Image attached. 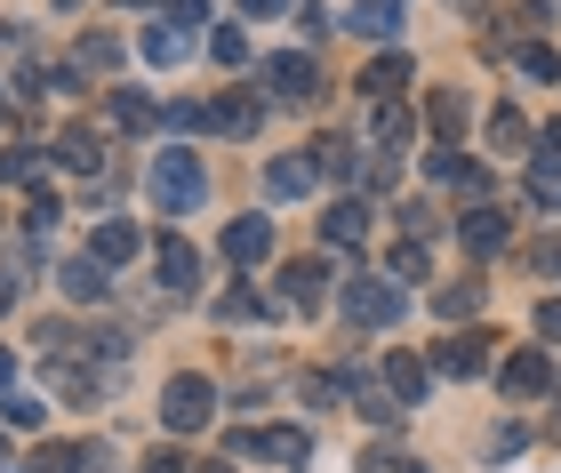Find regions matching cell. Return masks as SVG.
Wrapping results in <instances>:
<instances>
[{
	"mask_svg": "<svg viewBox=\"0 0 561 473\" xmlns=\"http://www.w3.org/2000/svg\"><path fill=\"white\" fill-rule=\"evenodd\" d=\"M145 185H152V201H161L169 217H185V209L209 201V169H201L193 145H161V153H152V169H145Z\"/></svg>",
	"mask_w": 561,
	"mask_h": 473,
	"instance_id": "obj_1",
	"label": "cell"
},
{
	"mask_svg": "<svg viewBox=\"0 0 561 473\" xmlns=\"http://www.w3.org/2000/svg\"><path fill=\"white\" fill-rule=\"evenodd\" d=\"M337 313L353 321V330H393L401 321V281H386V273H345Z\"/></svg>",
	"mask_w": 561,
	"mask_h": 473,
	"instance_id": "obj_2",
	"label": "cell"
},
{
	"mask_svg": "<svg viewBox=\"0 0 561 473\" xmlns=\"http://www.w3.org/2000/svg\"><path fill=\"white\" fill-rule=\"evenodd\" d=\"M217 417V385L209 378H169V393H161V426L169 434H201Z\"/></svg>",
	"mask_w": 561,
	"mask_h": 473,
	"instance_id": "obj_3",
	"label": "cell"
},
{
	"mask_svg": "<svg viewBox=\"0 0 561 473\" xmlns=\"http://www.w3.org/2000/svg\"><path fill=\"white\" fill-rule=\"evenodd\" d=\"M201 129H217V137H257V129H265V96H257V89H225L217 105H201Z\"/></svg>",
	"mask_w": 561,
	"mask_h": 473,
	"instance_id": "obj_4",
	"label": "cell"
},
{
	"mask_svg": "<svg viewBox=\"0 0 561 473\" xmlns=\"http://www.w3.org/2000/svg\"><path fill=\"white\" fill-rule=\"evenodd\" d=\"M233 450H249V458H273V465H305L313 458V434L305 426H249Z\"/></svg>",
	"mask_w": 561,
	"mask_h": 473,
	"instance_id": "obj_5",
	"label": "cell"
},
{
	"mask_svg": "<svg viewBox=\"0 0 561 473\" xmlns=\"http://www.w3.org/2000/svg\"><path fill=\"white\" fill-rule=\"evenodd\" d=\"M265 81H273V105H313L321 72H313V57H297V48H280V57H265Z\"/></svg>",
	"mask_w": 561,
	"mask_h": 473,
	"instance_id": "obj_6",
	"label": "cell"
},
{
	"mask_svg": "<svg viewBox=\"0 0 561 473\" xmlns=\"http://www.w3.org/2000/svg\"><path fill=\"white\" fill-rule=\"evenodd\" d=\"M321 185V153H280L265 161V201H305Z\"/></svg>",
	"mask_w": 561,
	"mask_h": 473,
	"instance_id": "obj_7",
	"label": "cell"
},
{
	"mask_svg": "<svg viewBox=\"0 0 561 473\" xmlns=\"http://www.w3.org/2000/svg\"><path fill=\"white\" fill-rule=\"evenodd\" d=\"M529 201H538V209H561V129L529 137Z\"/></svg>",
	"mask_w": 561,
	"mask_h": 473,
	"instance_id": "obj_8",
	"label": "cell"
},
{
	"mask_svg": "<svg viewBox=\"0 0 561 473\" xmlns=\"http://www.w3.org/2000/svg\"><path fill=\"white\" fill-rule=\"evenodd\" d=\"M457 241H466L473 257H490V249L514 241V209H466V217H457Z\"/></svg>",
	"mask_w": 561,
	"mask_h": 473,
	"instance_id": "obj_9",
	"label": "cell"
},
{
	"mask_svg": "<svg viewBox=\"0 0 561 473\" xmlns=\"http://www.w3.org/2000/svg\"><path fill=\"white\" fill-rule=\"evenodd\" d=\"M152 265H161V289H201V257H193V241H176V233H161L152 241Z\"/></svg>",
	"mask_w": 561,
	"mask_h": 473,
	"instance_id": "obj_10",
	"label": "cell"
},
{
	"mask_svg": "<svg viewBox=\"0 0 561 473\" xmlns=\"http://www.w3.org/2000/svg\"><path fill=\"white\" fill-rule=\"evenodd\" d=\"M225 257L233 265H265L273 257V217H233V226H225Z\"/></svg>",
	"mask_w": 561,
	"mask_h": 473,
	"instance_id": "obj_11",
	"label": "cell"
},
{
	"mask_svg": "<svg viewBox=\"0 0 561 473\" xmlns=\"http://www.w3.org/2000/svg\"><path fill=\"white\" fill-rule=\"evenodd\" d=\"M280 297H289L297 313H313L321 297H329V265H321V257H297V265H280Z\"/></svg>",
	"mask_w": 561,
	"mask_h": 473,
	"instance_id": "obj_12",
	"label": "cell"
},
{
	"mask_svg": "<svg viewBox=\"0 0 561 473\" xmlns=\"http://www.w3.org/2000/svg\"><path fill=\"white\" fill-rule=\"evenodd\" d=\"M433 369H442V378H481V369H490V345L481 337H442L433 345Z\"/></svg>",
	"mask_w": 561,
	"mask_h": 473,
	"instance_id": "obj_13",
	"label": "cell"
},
{
	"mask_svg": "<svg viewBox=\"0 0 561 473\" xmlns=\"http://www.w3.org/2000/svg\"><path fill=\"white\" fill-rule=\"evenodd\" d=\"M321 241H329V249H362V241H369V209H362V201L321 209Z\"/></svg>",
	"mask_w": 561,
	"mask_h": 473,
	"instance_id": "obj_14",
	"label": "cell"
},
{
	"mask_svg": "<svg viewBox=\"0 0 561 473\" xmlns=\"http://www.w3.org/2000/svg\"><path fill=\"white\" fill-rule=\"evenodd\" d=\"M57 289L81 297V305H96V297H105V257H65L57 265Z\"/></svg>",
	"mask_w": 561,
	"mask_h": 473,
	"instance_id": "obj_15",
	"label": "cell"
},
{
	"mask_svg": "<svg viewBox=\"0 0 561 473\" xmlns=\"http://www.w3.org/2000/svg\"><path fill=\"white\" fill-rule=\"evenodd\" d=\"M497 385L514 393V402H529V393H546V385H553V369H546V354H514V361L497 369Z\"/></svg>",
	"mask_w": 561,
	"mask_h": 473,
	"instance_id": "obj_16",
	"label": "cell"
},
{
	"mask_svg": "<svg viewBox=\"0 0 561 473\" xmlns=\"http://www.w3.org/2000/svg\"><path fill=\"white\" fill-rule=\"evenodd\" d=\"M425 120H433V137H466V120H473L466 89H433L425 96Z\"/></svg>",
	"mask_w": 561,
	"mask_h": 473,
	"instance_id": "obj_17",
	"label": "cell"
},
{
	"mask_svg": "<svg viewBox=\"0 0 561 473\" xmlns=\"http://www.w3.org/2000/svg\"><path fill=\"white\" fill-rule=\"evenodd\" d=\"M48 161H57V169H72V177H89V169L105 161V145H96L89 129H65L57 145H48Z\"/></svg>",
	"mask_w": 561,
	"mask_h": 473,
	"instance_id": "obj_18",
	"label": "cell"
},
{
	"mask_svg": "<svg viewBox=\"0 0 561 473\" xmlns=\"http://www.w3.org/2000/svg\"><path fill=\"white\" fill-rule=\"evenodd\" d=\"M425 177H433V185H457V193H481V185H490V177H481V161H457L449 145H442V153H425Z\"/></svg>",
	"mask_w": 561,
	"mask_h": 473,
	"instance_id": "obj_19",
	"label": "cell"
},
{
	"mask_svg": "<svg viewBox=\"0 0 561 473\" xmlns=\"http://www.w3.org/2000/svg\"><path fill=\"white\" fill-rule=\"evenodd\" d=\"M386 393H393L401 409L425 402V361H417V354H386Z\"/></svg>",
	"mask_w": 561,
	"mask_h": 473,
	"instance_id": "obj_20",
	"label": "cell"
},
{
	"mask_svg": "<svg viewBox=\"0 0 561 473\" xmlns=\"http://www.w3.org/2000/svg\"><path fill=\"white\" fill-rule=\"evenodd\" d=\"M410 81H417V65H410V57H401V48H393V57H377V65L362 72V89H369V96H401V89H410Z\"/></svg>",
	"mask_w": 561,
	"mask_h": 473,
	"instance_id": "obj_21",
	"label": "cell"
},
{
	"mask_svg": "<svg viewBox=\"0 0 561 473\" xmlns=\"http://www.w3.org/2000/svg\"><path fill=\"white\" fill-rule=\"evenodd\" d=\"M401 16H410V0H353V24H362V33H401Z\"/></svg>",
	"mask_w": 561,
	"mask_h": 473,
	"instance_id": "obj_22",
	"label": "cell"
},
{
	"mask_svg": "<svg viewBox=\"0 0 561 473\" xmlns=\"http://www.w3.org/2000/svg\"><path fill=\"white\" fill-rule=\"evenodd\" d=\"M377 145H386V153H401V145H410V105H401V96H377Z\"/></svg>",
	"mask_w": 561,
	"mask_h": 473,
	"instance_id": "obj_23",
	"label": "cell"
},
{
	"mask_svg": "<svg viewBox=\"0 0 561 473\" xmlns=\"http://www.w3.org/2000/svg\"><path fill=\"white\" fill-rule=\"evenodd\" d=\"M89 257H105V265H129V257H137V226H121V217H113V226H96Z\"/></svg>",
	"mask_w": 561,
	"mask_h": 473,
	"instance_id": "obj_24",
	"label": "cell"
},
{
	"mask_svg": "<svg viewBox=\"0 0 561 473\" xmlns=\"http://www.w3.org/2000/svg\"><path fill=\"white\" fill-rule=\"evenodd\" d=\"M145 65H176V57H185V24H145Z\"/></svg>",
	"mask_w": 561,
	"mask_h": 473,
	"instance_id": "obj_25",
	"label": "cell"
},
{
	"mask_svg": "<svg viewBox=\"0 0 561 473\" xmlns=\"http://www.w3.org/2000/svg\"><path fill=\"white\" fill-rule=\"evenodd\" d=\"M113 65H121V41H105V33H89L72 48V72H113Z\"/></svg>",
	"mask_w": 561,
	"mask_h": 473,
	"instance_id": "obj_26",
	"label": "cell"
},
{
	"mask_svg": "<svg viewBox=\"0 0 561 473\" xmlns=\"http://www.w3.org/2000/svg\"><path fill=\"white\" fill-rule=\"evenodd\" d=\"M490 145H497V153H529V129H522V113H514V105H497V113H490Z\"/></svg>",
	"mask_w": 561,
	"mask_h": 473,
	"instance_id": "obj_27",
	"label": "cell"
},
{
	"mask_svg": "<svg viewBox=\"0 0 561 473\" xmlns=\"http://www.w3.org/2000/svg\"><path fill=\"white\" fill-rule=\"evenodd\" d=\"M313 153H321V177H353V169H362V153H353V137H321Z\"/></svg>",
	"mask_w": 561,
	"mask_h": 473,
	"instance_id": "obj_28",
	"label": "cell"
},
{
	"mask_svg": "<svg viewBox=\"0 0 561 473\" xmlns=\"http://www.w3.org/2000/svg\"><path fill=\"white\" fill-rule=\"evenodd\" d=\"M48 385H57V393H72V402H89V393H96V378H89L81 361H65V354L48 361Z\"/></svg>",
	"mask_w": 561,
	"mask_h": 473,
	"instance_id": "obj_29",
	"label": "cell"
},
{
	"mask_svg": "<svg viewBox=\"0 0 561 473\" xmlns=\"http://www.w3.org/2000/svg\"><path fill=\"white\" fill-rule=\"evenodd\" d=\"M113 120H121V129H152V96H137V89H113Z\"/></svg>",
	"mask_w": 561,
	"mask_h": 473,
	"instance_id": "obj_30",
	"label": "cell"
},
{
	"mask_svg": "<svg viewBox=\"0 0 561 473\" xmlns=\"http://www.w3.org/2000/svg\"><path fill=\"white\" fill-rule=\"evenodd\" d=\"M209 57H217V65H249V33H241V24H217V33H209Z\"/></svg>",
	"mask_w": 561,
	"mask_h": 473,
	"instance_id": "obj_31",
	"label": "cell"
},
{
	"mask_svg": "<svg viewBox=\"0 0 561 473\" xmlns=\"http://www.w3.org/2000/svg\"><path fill=\"white\" fill-rule=\"evenodd\" d=\"M33 473H89V458L65 450V441H48V450H33Z\"/></svg>",
	"mask_w": 561,
	"mask_h": 473,
	"instance_id": "obj_32",
	"label": "cell"
},
{
	"mask_svg": "<svg viewBox=\"0 0 561 473\" xmlns=\"http://www.w3.org/2000/svg\"><path fill=\"white\" fill-rule=\"evenodd\" d=\"M433 305L457 321V313H473V305H481V289H473V281H449V289H433Z\"/></svg>",
	"mask_w": 561,
	"mask_h": 473,
	"instance_id": "obj_33",
	"label": "cell"
},
{
	"mask_svg": "<svg viewBox=\"0 0 561 473\" xmlns=\"http://www.w3.org/2000/svg\"><path fill=\"white\" fill-rule=\"evenodd\" d=\"M522 72H529V81H553V72H561V57H553L546 41H529V48H522Z\"/></svg>",
	"mask_w": 561,
	"mask_h": 473,
	"instance_id": "obj_34",
	"label": "cell"
},
{
	"mask_svg": "<svg viewBox=\"0 0 561 473\" xmlns=\"http://www.w3.org/2000/svg\"><path fill=\"white\" fill-rule=\"evenodd\" d=\"M425 265H433V257H425V241H401V249H393V281H417Z\"/></svg>",
	"mask_w": 561,
	"mask_h": 473,
	"instance_id": "obj_35",
	"label": "cell"
},
{
	"mask_svg": "<svg viewBox=\"0 0 561 473\" xmlns=\"http://www.w3.org/2000/svg\"><path fill=\"white\" fill-rule=\"evenodd\" d=\"M529 265H538V273H553V281H561V233H546V241H529Z\"/></svg>",
	"mask_w": 561,
	"mask_h": 473,
	"instance_id": "obj_36",
	"label": "cell"
},
{
	"mask_svg": "<svg viewBox=\"0 0 561 473\" xmlns=\"http://www.w3.org/2000/svg\"><path fill=\"white\" fill-rule=\"evenodd\" d=\"M0 426H41V402H16V393H0Z\"/></svg>",
	"mask_w": 561,
	"mask_h": 473,
	"instance_id": "obj_37",
	"label": "cell"
},
{
	"mask_svg": "<svg viewBox=\"0 0 561 473\" xmlns=\"http://www.w3.org/2000/svg\"><path fill=\"white\" fill-rule=\"evenodd\" d=\"M225 313H233V321H257V313H265V297H257V289H249V281H241L233 297H225Z\"/></svg>",
	"mask_w": 561,
	"mask_h": 473,
	"instance_id": "obj_38",
	"label": "cell"
},
{
	"mask_svg": "<svg viewBox=\"0 0 561 473\" xmlns=\"http://www.w3.org/2000/svg\"><path fill=\"white\" fill-rule=\"evenodd\" d=\"M161 9H169L176 24H201V16H209V0H161Z\"/></svg>",
	"mask_w": 561,
	"mask_h": 473,
	"instance_id": "obj_39",
	"label": "cell"
},
{
	"mask_svg": "<svg viewBox=\"0 0 561 473\" xmlns=\"http://www.w3.org/2000/svg\"><path fill=\"white\" fill-rule=\"evenodd\" d=\"M145 473H193V465L176 458V450H152V458H145Z\"/></svg>",
	"mask_w": 561,
	"mask_h": 473,
	"instance_id": "obj_40",
	"label": "cell"
},
{
	"mask_svg": "<svg viewBox=\"0 0 561 473\" xmlns=\"http://www.w3.org/2000/svg\"><path fill=\"white\" fill-rule=\"evenodd\" d=\"M538 337H561V297H546V305H538Z\"/></svg>",
	"mask_w": 561,
	"mask_h": 473,
	"instance_id": "obj_41",
	"label": "cell"
},
{
	"mask_svg": "<svg viewBox=\"0 0 561 473\" xmlns=\"http://www.w3.org/2000/svg\"><path fill=\"white\" fill-rule=\"evenodd\" d=\"M241 9H249V16H280L289 0H241Z\"/></svg>",
	"mask_w": 561,
	"mask_h": 473,
	"instance_id": "obj_42",
	"label": "cell"
},
{
	"mask_svg": "<svg viewBox=\"0 0 561 473\" xmlns=\"http://www.w3.org/2000/svg\"><path fill=\"white\" fill-rule=\"evenodd\" d=\"M16 385V361H9V345H0V393H9Z\"/></svg>",
	"mask_w": 561,
	"mask_h": 473,
	"instance_id": "obj_43",
	"label": "cell"
},
{
	"mask_svg": "<svg viewBox=\"0 0 561 473\" xmlns=\"http://www.w3.org/2000/svg\"><path fill=\"white\" fill-rule=\"evenodd\" d=\"M16 305V273H0V313H9Z\"/></svg>",
	"mask_w": 561,
	"mask_h": 473,
	"instance_id": "obj_44",
	"label": "cell"
},
{
	"mask_svg": "<svg viewBox=\"0 0 561 473\" xmlns=\"http://www.w3.org/2000/svg\"><path fill=\"white\" fill-rule=\"evenodd\" d=\"M201 473H233V465H201Z\"/></svg>",
	"mask_w": 561,
	"mask_h": 473,
	"instance_id": "obj_45",
	"label": "cell"
},
{
	"mask_svg": "<svg viewBox=\"0 0 561 473\" xmlns=\"http://www.w3.org/2000/svg\"><path fill=\"white\" fill-rule=\"evenodd\" d=\"M121 9H145V0H121Z\"/></svg>",
	"mask_w": 561,
	"mask_h": 473,
	"instance_id": "obj_46",
	"label": "cell"
},
{
	"mask_svg": "<svg viewBox=\"0 0 561 473\" xmlns=\"http://www.w3.org/2000/svg\"><path fill=\"white\" fill-rule=\"evenodd\" d=\"M0 113H9V89H0Z\"/></svg>",
	"mask_w": 561,
	"mask_h": 473,
	"instance_id": "obj_47",
	"label": "cell"
},
{
	"mask_svg": "<svg viewBox=\"0 0 561 473\" xmlns=\"http://www.w3.org/2000/svg\"><path fill=\"white\" fill-rule=\"evenodd\" d=\"M65 9H81V0H65Z\"/></svg>",
	"mask_w": 561,
	"mask_h": 473,
	"instance_id": "obj_48",
	"label": "cell"
}]
</instances>
